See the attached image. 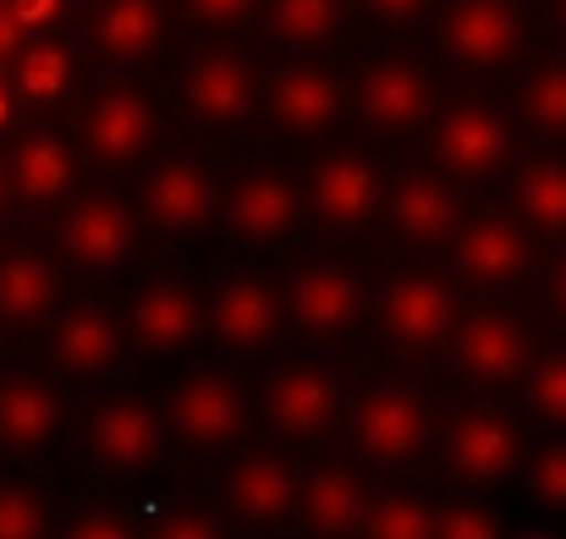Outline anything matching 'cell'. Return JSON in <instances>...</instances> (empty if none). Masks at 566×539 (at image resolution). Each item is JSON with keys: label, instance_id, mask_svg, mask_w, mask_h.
Here are the masks:
<instances>
[{"label": "cell", "instance_id": "26", "mask_svg": "<svg viewBox=\"0 0 566 539\" xmlns=\"http://www.w3.org/2000/svg\"><path fill=\"white\" fill-rule=\"evenodd\" d=\"M0 182H6L22 204H33V209L66 204L72 187H77V149H72V138L55 133V127L22 133V138L11 144L6 166H0Z\"/></svg>", "mask_w": 566, "mask_h": 539}, {"label": "cell", "instance_id": "9", "mask_svg": "<svg viewBox=\"0 0 566 539\" xmlns=\"http://www.w3.org/2000/svg\"><path fill=\"white\" fill-rule=\"evenodd\" d=\"M214 215L237 248H281L303 226V182L275 160H259L220 193Z\"/></svg>", "mask_w": 566, "mask_h": 539}, {"label": "cell", "instance_id": "18", "mask_svg": "<svg viewBox=\"0 0 566 539\" xmlns=\"http://www.w3.org/2000/svg\"><path fill=\"white\" fill-rule=\"evenodd\" d=\"M55 237H61V253H66L77 270H88V276H116V270H127L133 253H138V215H133L127 198H116V193H77V198H66Z\"/></svg>", "mask_w": 566, "mask_h": 539}, {"label": "cell", "instance_id": "31", "mask_svg": "<svg viewBox=\"0 0 566 539\" xmlns=\"http://www.w3.org/2000/svg\"><path fill=\"white\" fill-rule=\"evenodd\" d=\"M512 209L528 231L539 237H566V160L562 155H539L528 166H517L512 177Z\"/></svg>", "mask_w": 566, "mask_h": 539}, {"label": "cell", "instance_id": "27", "mask_svg": "<svg viewBox=\"0 0 566 539\" xmlns=\"http://www.w3.org/2000/svg\"><path fill=\"white\" fill-rule=\"evenodd\" d=\"M66 429V396L44 374L0 380V440L11 452H50Z\"/></svg>", "mask_w": 566, "mask_h": 539}, {"label": "cell", "instance_id": "39", "mask_svg": "<svg viewBox=\"0 0 566 539\" xmlns=\"http://www.w3.org/2000/svg\"><path fill=\"white\" fill-rule=\"evenodd\" d=\"M138 539H226V524L203 501H171V507L155 512L149 535H138Z\"/></svg>", "mask_w": 566, "mask_h": 539}, {"label": "cell", "instance_id": "19", "mask_svg": "<svg viewBox=\"0 0 566 539\" xmlns=\"http://www.w3.org/2000/svg\"><path fill=\"white\" fill-rule=\"evenodd\" d=\"M122 325L127 348H138L144 359H182L203 336V292L182 276H155L133 292Z\"/></svg>", "mask_w": 566, "mask_h": 539}, {"label": "cell", "instance_id": "12", "mask_svg": "<svg viewBox=\"0 0 566 539\" xmlns=\"http://www.w3.org/2000/svg\"><path fill=\"white\" fill-rule=\"evenodd\" d=\"M77 144L99 166H138L160 144V100L138 83L99 89L77 116Z\"/></svg>", "mask_w": 566, "mask_h": 539}, {"label": "cell", "instance_id": "25", "mask_svg": "<svg viewBox=\"0 0 566 539\" xmlns=\"http://www.w3.org/2000/svg\"><path fill=\"white\" fill-rule=\"evenodd\" d=\"M127 359V325L111 303H72L50 331V363L66 380H111Z\"/></svg>", "mask_w": 566, "mask_h": 539}, {"label": "cell", "instance_id": "34", "mask_svg": "<svg viewBox=\"0 0 566 539\" xmlns=\"http://www.w3.org/2000/svg\"><path fill=\"white\" fill-rule=\"evenodd\" d=\"M517 111L534 133L566 138V61H539L523 89H517Z\"/></svg>", "mask_w": 566, "mask_h": 539}, {"label": "cell", "instance_id": "24", "mask_svg": "<svg viewBox=\"0 0 566 539\" xmlns=\"http://www.w3.org/2000/svg\"><path fill=\"white\" fill-rule=\"evenodd\" d=\"M369 501H375V485L364 479V468L319 463V468H303V479H297L292 524L308 539H358Z\"/></svg>", "mask_w": 566, "mask_h": 539}, {"label": "cell", "instance_id": "10", "mask_svg": "<svg viewBox=\"0 0 566 539\" xmlns=\"http://www.w3.org/2000/svg\"><path fill=\"white\" fill-rule=\"evenodd\" d=\"M379 198H385V172L369 149H331L303 182V215L331 237H358L364 226H375Z\"/></svg>", "mask_w": 566, "mask_h": 539}, {"label": "cell", "instance_id": "35", "mask_svg": "<svg viewBox=\"0 0 566 539\" xmlns=\"http://www.w3.org/2000/svg\"><path fill=\"white\" fill-rule=\"evenodd\" d=\"M517 385H523V402L539 424L566 429V342L551 348V353H534Z\"/></svg>", "mask_w": 566, "mask_h": 539}, {"label": "cell", "instance_id": "45", "mask_svg": "<svg viewBox=\"0 0 566 539\" xmlns=\"http://www.w3.org/2000/svg\"><path fill=\"white\" fill-rule=\"evenodd\" d=\"M545 292H551V309L566 320V253L556 259V270H551V281H545Z\"/></svg>", "mask_w": 566, "mask_h": 539}, {"label": "cell", "instance_id": "47", "mask_svg": "<svg viewBox=\"0 0 566 539\" xmlns=\"http://www.w3.org/2000/svg\"><path fill=\"white\" fill-rule=\"evenodd\" d=\"M562 28H566V0H562Z\"/></svg>", "mask_w": 566, "mask_h": 539}, {"label": "cell", "instance_id": "5", "mask_svg": "<svg viewBox=\"0 0 566 539\" xmlns=\"http://www.w3.org/2000/svg\"><path fill=\"white\" fill-rule=\"evenodd\" d=\"M166 418L160 402H149L144 391H111L94 402L88 424H83V446L88 463L111 479H149L166 457Z\"/></svg>", "mask_w": 566, "mask_h": 539}, {"label": "cell", "instance_id": "37", "mask_svg": "<svg viewBox=\"0 0 566 539\" xmlns=\"http://www.w3.org/2000/svg\"><path fill=\"white\" fill-rule=\"evenodd\" d=\"M434 539H506V518L479 496L434 501Z\"/></svg>", "mask_w": 566, "mask_h": 539}, {"label": "cell", "instance_id": "6", "mask_svg": "<svg viewBox=\"0 0 566 539\" xmlns=\"http://www.w3.org/2000/svg\"><path fill=\"white\" fill-rule=\"evenodd\" d=\"M429 155H434V172H446L451 182H495L512 166V116L473 94L434 105Z\"/></svg>", "mask_w": 566, "mask_h": 539}, {"label": "cell", "instance_id": "33", "mask_svg": "<svg viewBox=\"0 0 566 539\" xmlns=\"http://www.w3.org/2000/svg\"><path fill=\"white\" fill-rule=\"evenodd\" d=\"M358 539H434V501L423 490H412V485L375 490Z\"/></svg>", "mask_w": 566, "mask_h": 539}, {"label": "cell", "instance_id": "29", "mask_svg": "<svg viewBox=\"0 0 566 539\" xmlns=\"http://www.w3.org/2000/svg\"><path fill=\"white\" fill-rule=\"evenodd\" d=\"M61 303V270L44 253L11 248L0 253V320L11 325H39Z\"/></svg>", "mask_w": 566, "mask_h": 539}, {"label": "cell", "instance_id": "43", "mask_svg": "<svg viewBox=\"0 0 566 539\" xmlns=\"http://www.w3.org/2000/svg\"><path fill=\"white\" fill-rule=\"evenodd\" d=\"M6 6H11V17H17V28H22V33L50 28V22H55V11H61V0H6Z\"/></svg>", "mask_w": 566, "mask_h": 539}, {"label": "cell", "instance_id": "32", "mask_svg": "<svg viewBox=\"0 0 566 539\" xmlns=\"http://www.w3.org/2000/svg\"><path fill=\"white\" fill-rule=\"evenodd\" d=\"M259 6H264L270 39L286 50H319L347 22V0H259Z\"/></svg>", "mask_w": 566, "mask_h": 539}, {"label": "cell", "instance_id": "2", "mask_svg": "<svg viewBox=\"0 0 566 539\" xmlns=\"http://www.w3.org/2000/svg\"><path fill=\"white\" fill-rule=\"evenodd\" d=\"M166 435L177 446H188L198 457H214V452H231L242 435H248V418H253V396L248 385L231 374V369H192L182 374L171 391H166Z\"/></svg>", "mask_w": 566, "mask_h": 539}, {"label": "cell", "instance_id": "44", "mask_svg": "<svg viewBox=\"0 0 566 539\" xmlns=\"http://www.w3.org/2000/svg\"><path fill=\"white\" fill-rule=\"evenodd\" d=\"M22 39H28V33H22V28H17V17H11V6H6V0H0V66H6V61H11V50H17V44H22Z\"/></svg>", "mask_w": 566, "mask_h": 539}, {"label": "cell", "instance_id": "1", "mask_svg": "<svg viewBox=\"0 0 566 539\" xmlns=\"http://www.w3.org/2000/svg\"><path fill=\"white\" fill-rule=\"evenodd\" d=\"M353 429V452L375 468H407L418 463L429 446H434V402L412 385V380H375L358 402H347V418Z\"/></svg>", "mask_w": 566, "mask_h": 539}, {"label": "cell", "instance_id": "7", "mask_svg": "<svg viewBox=\"0 0 566 539\" xmlns=\"http://www.w3.org/2000/svg\"><path fill=\"white\" fill-rule=\"evenodd\" d=\"M446 359L468 385L506 391L523 380V369L534 359V331L523 314H512L501 303H479V309L457 314V325L446 336Z\"/></svg>", "mask_w": 566, "mask_h": 539}, {"label": "cell", "instance_id": "42", "mask_svg": "<svg viewBox=\"0 0 566 539\" xmlns=\"http://www.w3.org/2000/svg\"><path fill=\"white\" fill-rule=\"evenodd\" d=\"M358 6H364L375 22H385V28H412L434 0H358Z\"/></svg>", "mask_w": 566, "mask_h": 539}, {"label": "cell", "instance_id": "20", "mask_svg": "<svg viewBox=\"0 0 566 539\" xmlns=\"http://www.w3.org/2000/svg\"><path fill=\"white\" fill-rule=\"evenodd\" d=\"M297 479H303V468L281 446L237 452L220 479V507L248 529H286L292 507H297Z\"/></svg>", "mask_w": 566, "mask_h": 539}, {"label": "cell", "instance_id": "23", "mask_svg": "<svg viewBox=\"0 0 566 539\" xmlns=\"http://www.w3.org/2000/svg\"><path fill=\"white\" fill-rule=\"evenodd\" d=\"M259 105L286 138H325L347 116V83L319 61H292L259 89Z\"/></svg>", "mask_w": 566, "mask_h": 539}, {"label": "cell", "instance_id": "46", "mask_svg": "<svg viewBox=\"0 0 566 539\" xmlns=\"http://www.w3.org/2000/svg\"><path fill=\"white\" fill-rule=\"evenodd\" d=\"M506 539H562L551 524H523V529H506Z\"/></svg>", "mask_w": 566, "mask_h": 539}, {"label": "cell", "instance_id": "14", "mask_svg": "<svg viewBox=\"0 0 566 539\" xmlns=\"http://www.w3.org/2000/svg\"><path fill=\"white\" fill-rule=\"evenodd\" d=\"M440 55L462 72H501L517 61L523 39H528V17L523 0H451L440 11Z\"/></svg>", "mask_w": 566, "mask_h": 539}, {"label": "cell", "instance_id": "11", "mask_svg": "<svg viewBox=\"0 0 566 539\" xmlns=\"http://www.w3.org/2000/svg\"><path fill=\"white\" fill-rule=\"evenodd\" d=\"M281 303H286V325H297L308 342H336V336H353L364 325L369 292H364V276L353 265H342V259H303L286 276Z\"/></svg>", "mask_w": 566, "mask_h": 539}, {"label": "cell", "instance_id": "30", "mask_svg": "<svg viewBox=\"0 0 566 539\" xmlns=\"http://www.w3.org/2000/svg\"><path fill=\"white\" fill-rule=\"evenodd\" d=\"M6 66H11V77H6L11 100H28V105L66 100L72 94V77H77V61H72V50L61 39H22Z\"/></svg>", "mask_w": 566, "mask_h": 539}, {"label": "cell", "instance_id": "40", "mask_svg": "<svg viewBox=\"0 0 566 539\" xmlns=\"http://www.w3.org/2000/svg\"><path fill=\"white\" fill-rule=\"evenodd\" d=\"M61 539H138V524L122 512V507H83Z\"/></svg>", "mask_w": 566, "mask_h": 539}, {"label": "cell", "instance_id": "13", "mask_svg": "<svg viewBox=\"0 0 566 539\" xmlns=\"http://www.w3.org/2000/svg\"><path fill=\"white\" fill-rule=\"evenodd\" d=\"M203 331L226 348V353H270L286 331V303L281 287L259 270H231L214 281V292L203 298Z\"/></svg>", "mask_w": 566, "mask_h": 539}, {"label": "cell", "instance_id": "21", "mask_svg": "<svg viewBox=\"0 0 566 539\" xmlns=\"http://www.w3.org/2000/svg\"><path fill=\"white\" fill-rule=\"evenodd\" d=\"M446 248L457 276L479 292H501L534 270V231L512 215H462Z\"/></svg>", "mask_w": 566, "mask_h": 539}, {"label": "cell", "instance_id": "15", "mask_svg": "<svg viewBox=\"0 0 566 539\" xmlns=\"http://www.w3.org/2000/svg\"><path fill=\"white\" fill-rule=\"evenodd\" d=\"M353 105H358V122L369 133L385 138H407L418 127H429L440 94H434V72L412 55H375L358 83H353Z\"/></svg>", "mask_w": 566, "mask_h": 539}, {"label": "cell", "instance_id": "4", "mask_svg": "<svg viewBox=\"0 0 566 539\" xmlns=\"http://www.w3.org/2000/svg\"><path fill=\"white\" fill-rule=\"evenodd\" d=\"M434 440H440V468H446L457 485H468V490H495V485H506V479L523 468V457H528V446H523V418L506 413V407H495V402H479V407L451 413V418L434 429Z\"/></svg>", "mask_w": 566, "mask_h": 539}, {"label": "cell", "instance_id": "8", "mask_svg": "<svg viewBox=\"0 0 566 539\" xmlns=\"http://www.w3.org/2000/svg\"><path fill=\"white\" fill-rule=\"evenodd\" d=\"M462 303H457V287L423 265H407V270H390L385 287H379V336L407 353V359H423V353H440L451 325H457Z\"/></svg>", "mask_w": 566, "mask_h": 539}, {"label": "cell", "instance_id": "28", "mask_svg": "<svg viewBox=\"0 0 566 539\" xmlns=\"http://www.w3.org/2000/svg\"><path fill=\"white\" fill-rule=\"evenodd\" d=\"M88 39L105 61H149L166 44V0H99Z\"/></svg>", "mask_w": 566, "mask_h": 539}, {"label": "cell", "instance_id": "3", "mask_svg": "<svg viewBox=\"0 0 566 539\" xmlns=\"http://www.w3.org/2000/svg\"><path fill=\"white\" fill-rule=\"evenodd\" d=\"M347 369L331 359L275 363L259 385V413L281 440H325L347 418Z\"/></svg>", "mask_w": 566, "mask_h": 539}, {"label": "cell", "instance_id": "17", "mask_svg": "<svg viewBox=\"0 0 566 539\" xmlns=\"http://www.w3.org/2000/svg\"><path fill=\"white\" fill-rule=\"evenodd\" d=\"M468 215V198H462V182H451L446 172H401L390 182L385 177V198H379V220L385 231L401 242V248H446L451 231L462 226Z\"/></svg>", "mask_w": 566, "mask_h": 539}, {"label": "cell", "instance_id": "36", "mask_svg": "<svg viewBox=\"0 0 566 539\" xmlns=\"http://www.w3.org/2000/svg\"><path fill=\"white\" fill-rule=\"evenodd\" d=\"M523 485H528V501L551 518H566V440H545L539 452L523 457Z\"/></svg>", "mask_w": 566, "mask_h": 539}, {"label": "cell", "instance_id": "38", "mask_svg": "<svg viewBox=\"0 0 566 539\" xmlns=\"http://www.w3.org/2000/svg\"><path fill=\"white\" fill-rule=\"evenodd\" d=\"M0 539H50V507L33 485H0Z\"/></svg>", "mask_w": 566, "mask_h": 539}, {"label": "cell", "instance_id": "22", "mask_svg": "<svg viewBox=\"0 0 566 539\" xmlns=\"http://www.w3.org/2000/svg\"><path fill=\"white\" fill-rule=\"evenodd\" d=\"M138 204H144V220L160 237H198L214 220V209H220V177L198 155H166L144 177Z\"/></svg>", "mask_w": 566, "mask_h": 539}, {"label": "cell", "instance_id": "16", "mask_svg": "<svg viewBox=\"0 0 566 539\" xmlns=\"http://www.w3.org/2000/svg\"><path fill=\"white\" fill-rule=\"evenodd\" d=\"M182 111H188L198 127L209 133H237L253 122L259 111V66L248 61V50H231V44H214L203 55H192L182 66Z\"/></svg>", "mask_w": 566, "mask_h": 539}, {"label": "cell", "instance_id": "41", "mask_svg": "<svg viewBox=\"0 0 566 539\" xmlns=\"http://www.w3.org/2000/svg\"><path fill=\"white\" fill-rule=\"evenodd\" d=\"M182 6H188V17L198 28H214V33L242 28V22L259 11V0H182Z\"/></svg>", "mask_w": 566, "mask_h": 539}]
</instances>
